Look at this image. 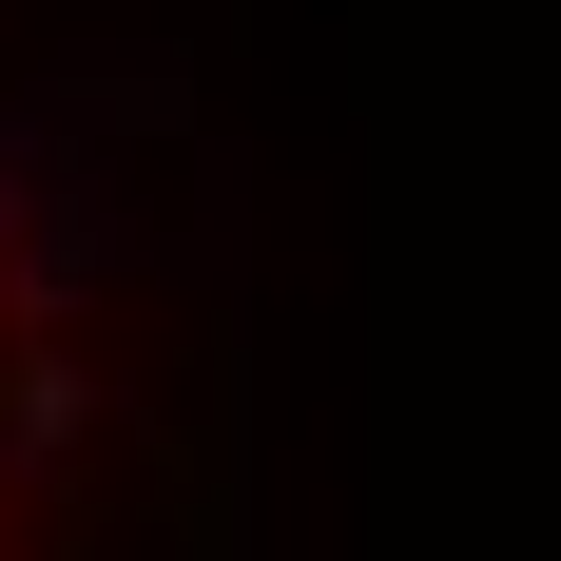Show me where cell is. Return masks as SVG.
I'll return each instance as SVG.
<instances>
[{"label":"cell","mask_w":561,"mask_h":561,"mask_svg":"<svg viewBox=\"0 0 561 561\" xmlns=\"http://www.w3.org/2000/svg\"><path fill=\"white\" fill-rule=\"evenodd\" d=\"M98 446H116V368L58 348V330H20L0 348V484H78Z\"/></svg>","instance_id":"6da1fadb"},{"label":"cell","mask_w":561,"mask_h":561,"mask_svg":"<svg viewBox=\"0 0 561 561\" xmlns=\"http://www.w3.org/2000/svg\"><path fill=\"white\" fill-rule=\"evenodd\" d=\"M0 232H20V156H0Z\"/></svg>","instance_id":"7a4b0ae2"},{"label":"cell","mask_w":561,"mask_h":561,"mask_svg":"<svg viewBox=\"0 0 561 561\" xmlns=\"http://www.w3.org/2000/svg\"><path fill=\"white\" fill-rule=\"evenodd\" d=\"M0 561H20V484H0Z\"/></svg>","instance_id":"3957f363"}]
</instances>
